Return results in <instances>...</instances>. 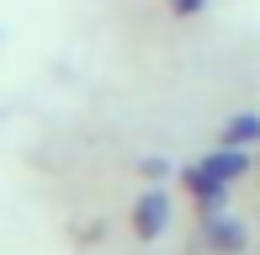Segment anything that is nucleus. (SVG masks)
I'll return each instance as SVG.
<instances>
[{"label": "nucleus", "mask_w": 260, "mask_h": 255, "mask_svg": "<svg viewBox=\"0 0 260 255\" xmlns=\"http://www.w3.org/2000/svg\"><path fill=\"white\" fill-rule=\"evenodd\" d=\"M165 229V197H144L138 202V234H159Z\"/></svg>", "instance_id": "nucleus-1"}, {"label": "nucleus", "mask_w": 260, "mask_h": 255, "mask_svg": "<svg viewBox=\"0 0 260 255\" xmlns=\"http://www.w3.org/2000/svg\"><path fill=\"white\" fill-rule=\"evenodd\" d=\"M202 6H207V0H170V11H175V16H197Z\"/></svg>", "instance_id": "nucleus-2"}]
</instances>
